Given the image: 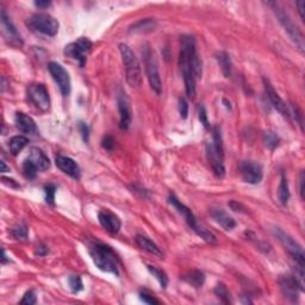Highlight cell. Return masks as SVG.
Masks as SVG:
<instances>
[{
	"instance_id": "6da1fadb",
	"label": "cell",
	"mask_w": 305,
	"mask_h": 305,
	"mask_svg": "<svg viewBox=\"0 0 305 305\" xmlns=\"http://www.w3.org/2000/svg\"><path fill=\"white\" fill-rule=\"evenodd\" d=\"M179 66L183 72L186 95L193 100L196 98V80L202 78V61L196 50V41L189 35H184L180 40Z\"/></svg>"
},
{
	"instance_id": "7a4b0ae2",
	"label": "cell",
	"mask_w": 305,
	"mask_h": 305,
	"mask_svg": "<svg viewBox=\"0 0 305 305\" xmlns=\"http://www.w3.org/2000/svg\"><path fill=\"white\" fill-rule=\"evenodd\" d=\"M89 253L93 262L100 271L119 276L120 261L118 255L111 247L101 242H91L89 244Z\"/></svg>"
},
{
	"instance_id": "3957f363",
	"label": "cell",
	"mask_w": 305,
	"mask_h": 305,
	"mask_svg": "<svg viewBox=\"0 0 305 305\" xmlns=\"http://www.w3.org/2000/svg\"><path fill=\"white\" fill-rule=\"evenodd\" d=\"M168 200H169V203H171V204L173 205V207L177 209L178 212H179L180 215L184 217V219H185V222L188 223V227L191 228V229L193 230V232L196 233L200 238H203L205 242H208L210 244H216L217 243L216 236L213 235V234L211 232H209L208 229H205L204 227H202V225L198 223L196 216H194V213L192 212L191 209L186 207L185 204H183V203H181L180 200L178 199L177 197H175V194H173V193L169 194Z\"/></svg>"
},
{
	"instance_id": "277c9868",
	"label": "cell",
	"mask_w": 305,
	"mask_h": 305,
	"mask_svg": "<svg viewBox=\"0 0 305 305\" xmlns=\"http://www.w3.org/2000/svg\"><path fill=\"white\" fill-rule=\"evenodd\" d=\"M119 53L122 56L123 65H124L126 82L129 84V86L136 89L142 82V70L139 59L135 55L133 49L124 43L119 45Z\"/></svg>"
},
{
	"instance_id": "5b68a950",
	"label": "cell",
	"mask_w": 305,
	"mask_h": 305,
	"mask_svg": "<svg viewBox=\"0 0 305 305\" xmlns=\"http://www.w3.org/2000/svg\"><path fill=\"white\" fill-rule=\"evenodd\" d=\"M269 6H272L274 13L278 17L280 24H282V27L285 29V31L287 32L288 36H290L291 40L293 41L297 48L299 49L301 51H304V38L303 34H302L301 30L298 29V26L296 25L295 23L292 22V19L290 18V16L287 15V12L282 9V6L278 4V2H267Z\"/></svg>"
},
{
	"instance_id": "8992f818",
	"label": "cell",
	"mask_w": 305,
	"mask_h": 305,
	"mask_svg": "<svg viewBox=\"0 0 305 305\" xmlns=\"http://www.w3.org/2000/svg\"><path fill=\"white\" fill-rule=\"evenodd\" d=\"M142 55H143L145 74H147V79L149 81L150 87H152V90L156 94H160L162 90V84L160 73H159L158 61H156L155 54H154L153 49L150 48L149 45L144 46L143 50H142Z\"/></svg>"
},
{
	"instance_id": "52a82bcc",
	"label": "cell",
	"mask_w": 305,
	"mask_h": 305,
	"mask_svg": "<svg viewBox=\"0 0 305 305\" xmlns=\"http://www.w3.org/2000/svg\"><path fill=\"white\" fill-rule=\"evenodd\" d=\"M27 25L34 31L47 36H55L59 32V22L53 16L47 13H35L27 21Z\"/></svg>"
},
{
	"instance_id": "ba28073f",
	"label": "cell",
	"mask_w": 305,
	"mask_h": 305,
	"mask_svg": "<svg viewBox=\"0 0 305 305\" xmlns=\"http://www.w3.org/2000/svg\"><path fill=\"white\" fill-rule=\"evenodd\" d=\"M92 42L86 37L78 38L74 42L66 46L65 55L70 59L74 60L79 63L80 67H84L85 63L87 61V56L92 50Z\"/></svg>"
},
{
	"instance_id": "9c48e42d",
	"label": "cell",
	"mask_w": 305,
	"mask_h": 305,
	"mask_svg": "<svg viewBox=\"0 0 305 305\" xmlns=\"http://www.w3.org/2000/svg\"><path fill=\"white\" fill-rule=\"evenodd\" d=\"M274 234L278 237V240L282 242V246L285 247V249L288 252V254L296 260V263L298 267L304 268L305 266V257H304V251L302 248V246L299 244L295 238L291 237L288 234L282 232L280 228H276L274 229Z\"/></svg>"
},
{
	"instance_id": "30bf717a",
	"label": "cell",
	"mask_w": 305,
	"mask_h": 305,
	"mask_svg": "<svg viewBox=\"0 0 305 305\" xmlns=\"http://www.w3.org/2000/svg\"><path fill=\"white\" fill-rule=\"evenodd\" d=\"M27 98L29 100L40 109L41 111L46 112L50 109V97L48 90L42 84H32L27 87Z\"/></svg>"
},
{
	"instance_id": "8fae6325",
	"label": "cell",
	"mask_w": 305,
	"mask_h": 305,
	"mask_svg": "<svg viewBox=\"0 0 305 305\" xmlns=\"http://www.w3.org/2000/svg\"><path fill=\"white\" fill-rule=\"evenodd\" d=\"M48 70L55 82L57 84V86H59L60 91H61L62 95H65V97L70 95V90H72V84H70V74L65 70V67L57 62H50L48 65Z\"/></svg>"
},
{
	"instance_id": "7c38bea8",
	"label": "cell",
	"mask_w": 305,
	"mask_h": 305,
	"mask_svg": "<svg viewBox=\"0 0 305 305\" xmlns=\"http://www.w3.org/2000/svg\"><path fill=\"white\" fill-rule=\"evenodd\" d=\"M240 169V174L242 179L246 183L251 184V185H257L262 180L263 171L262 166L258 162L254 161H242L238 166Z\"/></svg>"
},
{
	"instance_id": "4fadbf2b",
	"label": "cell",
	"mask_w": 305,
	"mask_h": 305,
	"mask_svg": "<svg viewBox=\"0 0 305 305\" xmlns=\"http://www.w3.org/2000/svg\"><path fill=\"white\" fill-rule=\"evenodd\" d=\"M263 86H265V92H266V94H267V98L269 99V101H271V104L273 105V108L276 109L278 112H280V115H282V117L290 119L291 118L290 110H288L287 105L285 104V101L280 98L278 92L274 90L273 85L269 82L268 79L263 78Z\"/></svg>"
},
{
	"instance_id": "5bb4252c",
	"label": "cell",
	"mask_w": 305,
	"mask_h": 305,
	"mask_svg": "<svg viewBox=\"0 0 305 305\" xmlns=\"http://www.w3.org/2000/svg\"><path fill=\"white\" fill-rule=\"evenodd\" d=\"M207 158L209 164H210L211 168L215 172L217 177L222 178L225 174V168H224V153H221L219 150H217L215 145L212 143L207 144Z\"/></svg>"
},
{
	"instance_id": "9a60e30c",
	"label": "cell",
	"mask_w": 305,
	"mask_h": 305,
	"mask_svg": "<svg viewBox=\"0 0 305 305\" xmlns=\"http://www.w3.org/2000/svg\"><path fill=\"white\" fill-rule=\"evenodd\" d=\"M117 104L119 111V128L122 130H126L131 124V109L130 101L123 91H120L119 94L117 95Z\"/></svg>"
},
{
	"instance_id": "2e32d148",
	"label": "cell",
	"mask_w": 305,
	"mask_h": 305,
	"mask_svg": "<svg viewBox=\"0 0 305 305\" xmlns=\"http://www.w3.org/2000/svg\"><path fill=\"white\" fill-rule=\"evenodd\" d=\"M279 284L282 295L292 302H296L297 298H298V291L304 290V287L299 284L295 276L282 277L279 280Z\"/></svg>"
},
{
	"instance_id": "e0dca14e",
	"label": "cell",
	"mask_w": 305,
	"mask_h": 305,
	"mask_svg": "<svg viewBox=\"0 0 305 305\" xmlns=\"http://www.w3.org/2000/svg\"><path fill=\"white\" fill-rule=\"evenodd\" d=\"M0 19H1V26H2V34H4L5 38L9 41L10 45L12 46H22L23 45V41H22L21 35L17 31L15 25H13L12 22L10 21V18L7 17L5 10H1L0 13Z\"/></svg>"
},
{
	"instance_id": "ac0fdd59",
	"label": "cell",
	"mask_w": 305,
	"mask_h": 305,
	"mask_svg": "<svg viewBox=\"0 0 305 305\" xmlns=\"http://www.w3.org/2000/svg\"><path fill=\"white\" fill-rule=\"evenodd\" d=\"M98 219L101 227L110 234H117L120 230V227H122L119 217L115 215L108 209H103V210L99 211Z\"/></svg>"
},
{
	"instance_id": "d6986e66",
	"label": "cell",
	"mask_w": 305,
	"mask_h": 305,
	"mask_svg": "<svg viewBox=\"0 0 305 305\" xmlns=\"http://www.w3.org/2000/svg\"><path fill=\"white\" fill-rule=\"evenodd\" d=\"M55 162H56V166L59 167L61 171L65 173V174L70 175V178L73 179H80V167L79 164H76L73 159L68 158V156H63V155H57L56 159H55Z\"/></svg>"
},
{
	"instance_id": "ffe728a7",
	"label": "cell",
	"mask_w": 305,
	"mask_h": 305,
	"mask_svg": "<svg viewBox=\"0 0 305 305\" xmlns=\"http://www.w3.org/2000/svg\"><path fill=\"white\" fill-rule=\"evenodd\" d=\"M15 123L17 129L23 134H36L37 125L36 122L31 117L23 112H17L15 117Z\"/></svg>"
},
{
	"instance_id": "44dd1931",
	"label": "cell",
	"mask_w": 305,
	"mask_h": 305,
	"mask_svg": "<svg viewBox=\"0 0 305 305\" xmlns=\"http://www.w3.org/2000/svg\"><path fill=\"white\" fill-rule=\"evenodd\" d=\"M27 159H29V160L31 161L35 166H36L38 172H45L49 168V167H50V161H49L48 156H47L46 154L40 149V148H36V147L31 148V150H30V154H29V158Z\"/></svg>"
},
{
	"instance_id": "7402d4cb",
	"label": "cell",
	"mask_w": 305,
	"mask_h": 305,
	"mask_svg": "<svg viewBox=\"0 0 305 305\" xmlns=\"http://www.w3.org/2000/svg\"><path fill=\"white\" fill-rule=\"evenodd\" d=\"M210 215L225 230H232L236 227L235 219L228 215L222 209H213V210H211Z\"/></svg>"
},
{
	"instance_id": "603a6c76",
	"label": "cell",
	"mask_w": 305,
	"mask_h": 305,
	"mask_svg": "<svg viewBox=\"0 0 305 305\" xmlns=\"http://www.w3.org/2000/svg\"><path fill=\"white\" fill-rule=\"evenodd\" d=\"M135 242H136V244L140 248L143 249V251H145L147 253H149V254H153L159 258L164 257V254H162L161 249L159 248L158 244L154 243L150 238L147 237V236L137 235L136 237H135Z\"/></svg>"
},
{
	"instance_id": "cb8c5ba5",
	"label": "cell",
	"mask_w": 305,
	"mask_h": 305,
	"mask_svg": "<svg viewBox=\"0 0 305 305\" xmlns=\"http://www.w3.org/2000/svg\"><path fill=\"white\" fill-rule=\"evenodd\" d=\"M216 59L219 67H221L223 75L225 78H230L233 73V63L232 59H230V55L228 54L227 51H219V53L216 55Z\"/></svg>"
},
{
	"instance_id": "d4e9b609",
	"label": "cell",
	"mask_w": 305,
	"mask_h": 305,
	"mask_svg": "<svg viewBox=\"0 0 305 305\" xmlns=\"http://www.w3.org/2000/svg\"><path fill=\"white\" fill-rule=\"evenodd\" d=\"M156 27V21L154 18H144L136 22L129 27L130 32H149Z\"/></svg>"
},
{
	"instance_id": "484cf974",
	"label": "cell",
	"mask_w": 305,
	"mask_h": 305,
	"mask_svg": "<svg viewBox=\"0 0 305 305\" xmlns=\"http://www.w3.org/2000/svg\"><path fill=\"white\" fill-rule=\"evenodd\" d=\"M27 143H29V140L25 136H15L10 140L9 142V148H10V153L12 154L13 156H17L24 148L26 147Z\"/></svg>"
},
{
	"instance_id": "4316f807",
	"label": "cell",
	"mask_w": 305,
	"mask_h": 305,
	"mask_svg": "<svg viewBox=\"0 0 305 305\" xmlns=\"http://www.w3.org/2000/svg\"><path fill=\"white\" fill-rule=\"evenodd\" d=\"M183 279L185 280L188 284L191 285V286L199 288L203 286V284H204L205 276L203 272L197 271L196 269V271H191V272H188V274H185V276L183 277Z\"/></svg>"
},
{
	"instance_id": "83f0119b",
	"label": "cell",
	"mask_w": 305,
	"mask_h": 305,
	"mask_svg": "<svg viewBox=\"0 0 305 305\" xmlns=\"http://www.w3.org/2000/svg\"><path fill=\"white\" fill-rule=\"evenodd\" d=\"M278 197L280 203H282V205H286L288 199H290V188H288V183L284 173L282 174V179H280V184L278 188Z\"/></svg>"
},
{
	"instance_id": "f1b7e54d",
	"label": "cell",
	"mask_w": 305,
	"mask_h": 305,
	"mask_svg": "<svg viewBox=\"0 0 305 305\" xmlns=\"http://www.w3.org/2000/svg\"><path fill=\"white\" fill-rule=\"evenodd\" d=\"M147 268H148V271H149L150 273L153 274V277H155L156 280H158V282H160L161 287L162 288H166L167 285H168V277H167V274L164 273V272L162 271V269L156 267V266L147 265Z\"/></svg>"
},
{
	"instance_id": "f546056e",
	"label": "cell",
	"mask_w": 305,
	"mask_h": 305,
	"mask_svg": "<svg viewBox=\"0 0 305 305\" xmlns=\"http://www.w3.org/2000/svg\"><path fill=\"white\" fill-rule=\"evenodd\" d=\"M11 234H12V236L16 238V240L25 241L27 240V236H29V229H27V227L25 224L21 223L12 228Z\"/></svg>"
},
{
	"instance_id": "4dcf8cb0",
	"label": "cell",
	"mask_w": 305,
	"mask_h": 305,
	"mask_svg": "<svg viewBox=\"0 0 305 305\" xmlns=\"http://www.w3.org/2000/svg\"><path fill=\"white\" fill-rule=\"evenodd\" d=\"M23 172L24 175L27 178V179H35L38 173V169L36 168L34 164L29 160V159H25L23 162Z\"/></svg>"
},
{
	"instance_id": "1f68e13d",
	"label": "cell",
	"mask_w": 305,
	"mask_h": 305,
	"mask_svg": "<svg viewBox=\"0 0 305 305\" xmlns=\"http://www.w3.org/2000/svg\"><path fill=\"white\" fill-rule=\"evenodd\" d=\"M263 137H265V143L269 149H274V148L278 147L280 142L278 135L272 133V131H267V133H265V135H263Z\"/></svg>"
},
{
	"instance_id": "d6a6232c",
	"label": "cell",
	"mask_w": 305,
	"mask_h": 305,
	"mask_svg": "<svg viewBox=\"0 0 305 305\" xmlns=\"http://www.w3.org/2000/svg\"><path fill=\"white\" fill-rule=\"evenodd\" d=\"M215 293L216 296L218 297L219 299H221L222 302L225 304L230 303V295H229V291H228V288L225 287L224 284H218L217 286L215 287Z\"/></svg>"
},
{
	"instance_id": "836d02e7",
	"label": "cell",
	"mask_w": 305,
	"mask_h": 305,
	"mask_svg": "<svg viewBox=\"0 0 305 305\" xmlns=\"http://www.w3.org/2000/svg\"><path fill=\"white\" fill-rule=\"evenodd\" d=\"M68 284H70V290L74 293H78L84 288V285H82V280L80 278V276H70L68 278Z\"/></svg>"
},
{
	"instance_id": "e575fe53",
	"label": "cell",
	"mask_w": 305,
	"mask_h": 305,
	"mask_svg": "<svg viewBox=\"0 0 305 305\" xmlns=\"http://www.w3.org/2000/svg\"><path fill=\"white\" fill-rule=\"evenodd\" d=\"M46 191V200L48 204L54 205V200H55V192H56V186L54 184H49L45 188Z\"/></svg>"
},
{
	"instance_id": "d590c367",
	"label": "cell",
	"mask_w": 305,
	"mask_h": 305,
	"mask_svg": "<svg viewBox=\"0 0 305 305\" xmlns=\"http://www.w3.org/2000/svg\"><path fill=\"white\" fill-rule=\"evenodd\" d=\"M36 303H37V297L32 290L27 291L25 295L23 296V299L21 301V304H26V305H32Z\"/></svg>"
},
{
	"instance_id": "8d00e7d4",
	"label": "cell",
	"mask_w": 305,
	"mask_h": 305,
	"mask_svg": "<svg viewBox=\"0 0 305 305\" xmlns=\"http://www.w3.org/2000/svg\"><path fill=\"white\" fill-rule=\"evenodd\" d=\"M140 298H141V301H143V303L160 304V301H159V299H156L155 297L152 295V293L147 292V291H143V292L140 293Z\"/></svg>"
},
{
	"instance_id": "74e56055",
	"label": "cell",
	"mask_w": 305,
	"mask_h": 305,
	"mask_svg": "<svg viewBox=\"0 0 305 305\" xmlns=\"http://www.w3.org/2000/svg\"><path fill=\"white\" fill-rule=\"evenodd\" d=\"M179 114H180L181 118H184V119H186V118H188V100H186L185 98H180V100H179Z\"/></svg>"
},
{
	"instance_id": "f35d334b",
	"label": "cell",
	"mask_w": 305,
	"mask_h": 305,
	"mask_svg": "<svg viewBox=\"0 0 305 305\" xmlns=\"http://www.w3.org/2000/svg\"><path fill=\"white\" fill-rule=\"evenodd\" d=\"M199 120H200V123L204 125L205 129H210V124H209V120H208L207 110H205L204 106H200V109H199Z\"/></svg>"
},
{
	"instance_id": "ab89813d",
	"label": "cell",
	"mask_w": 305,
	"mask_h": 305,
	"mask_svg": "<svg viewBox=\"0 0 305 305\" xmlns=\"http://www.w3.org/2000/svg\"><path fill=\"white\" fill-rule=\"evenodd\" d=\"M103 147L105 148L106 150H112L115 147V141L111 136H106L105 139L103 140Z\"/></svg>"
},
{
	"instance_id": "60d3db41",
	"label": "cell",
	"mask_w": 305,
	"mask_h": 305,
	"mask_svg": "<svg viewBox=\"0 0 305 305\" xmlns=\"http://www.w3.org/2000/svg\"><path fill=\"white\" fill-rule=\"evenodd\" d=\"M79 129H80V131H81V135H82V137H84V140L85 141H89V133H90V130H89V126H87L86 124H85V123H79Z\"/></svg>"
},
{
	"instance_id": "b9f144b4",
	"label": "cell",
	"mask_w": 305,
	"mask_h": 305,
	"mask_svg": "<svg viewBox=\"0 0 305 305\" xmlns=\"http://www.w3.org/2000/svg\"><path fill=\"white\" fill-rule=\"evenodd\" d=\"M304 183H305V175L304 172L301 173V178H299V184H301V188H299V192H301L302 199H304Z\"/></svg>"
},
{
	"instance_id": "7bdbcfd3",
	"label": "cell",
	"mask_w": 305,
	"mask_h": 305,
	"mask_svg": "<svg viewBox=\"0 0 305 305\" xmlns=\"http://www.w3.org/2000/svg\"><path fill=\"white\" fill-rule=\"evenodd\" d=\"M229 207L233 209L234 211H236V212H238V211H240V212H242V210H241V209H243V207L241 204H238L237 202H230L229 203ZM244 210V209H243Z\"/></svg>"
},
{
	"instance_id": "ee69618b",
	"label": "cell",
	"mask_w": 305,
	"mask_h": 305,
	"mask_svg": "<svg viewBox=\"0 0 305 305\" xmlns=\"http://www.w3.org/2000/svg\"><path fill=\"white\" fill-rule=\"evenodd\" d=\"M304 5H305L304 0H301V1L297 2V6H298L299 15H301V18L303 19V21H304Z\"/></svg>"
},
{
	"instance_id": "f6af8a7d",
	"label": "cell",
	"mask_w": 305,
	"mask_h": 305,
	"mask_svg": "<svg viewBox=\"0 0 305 305\" xmlns=\"http://www.w3.org/2000/svg\"><path fill=\"white\" fill-rule=\"evenodd\" d=\"M35 5H36L37 7H40V9H47V7H49L51 5L50 1H35Z\"/></svg>"
},
{
	"instance_id": "bcb514c9",
	"label": "cell",
	"mask_w": 305,
	"mask_h": 305,
	"mask_svg": "<svg viewBox=\"0 0 305 305\" xmlns=\"http://www.w3.org/2000/svg\"><path fill=\"white\" fill-rule=\"evenodd\" d=\"M49 251H48V248H47V247H45V246H41L40 248H38V251H37V254L40 255V257H43V255H46L47 253H48Z\"/></svg>"
},
{
	"instance_id": "7dc6e473",
	"label": "cell",
	"mask_w": 305,
	"mask_h": 305,
	"mask_svg": "<svg viewBox=\"0 0 305 305\" xmlns=\"http://www.w3.org/2000/svg\"><path fill=\"white\" fill-rule=\"evenodd\" d=\"M0 164H1V172L5 173V172H10V167L6 166V164H5L4 160L0 161Z\"/></svg>"
},
{
	"instance_id": "c3c4849f",
	"label": "cell",
	"mask_w": 305,
	"mask_h": 305,
	"mask_svg": "<svg viewBox=\"0 0 305 305\" xmlns=\"http://www.w3.org/2000/svg\"><path fill=\"white\" fill-rule=\"evenodd\" d=\"M9 259H7V257H6V254H5V251L4 249H2L1 251V262L2 263H6V262H9Z\"/></svg>"
}]
</instances>
